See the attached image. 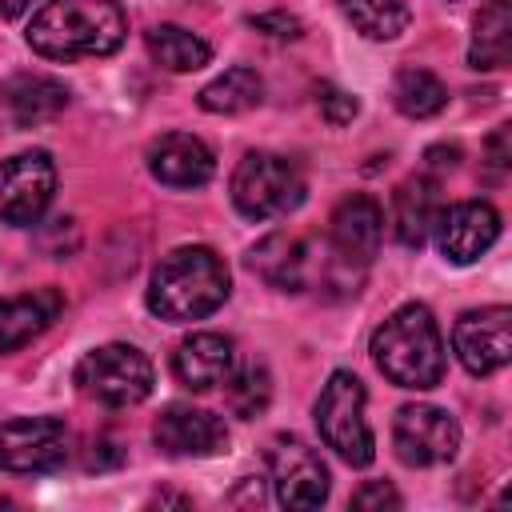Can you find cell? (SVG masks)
I'll use <instances>...</instances> for the list:
<instances>
[{
	"label": "cell",
	"instance_id": "6da1fadb",
	"mask_svg": "<svg viewBox=\"0 0 512 512\" xmlns=\"http://www.w3.org/2000/svg\"><path fill=\"white\" fill-rule=\"evenodd\" d=\"M124 36L128 16L116 0H48L28 24V44L44 60L112 56Z\"/></svg>",
	"mask_w": 512,
	"mask_h": 512
},
{
	"label": "cell",
	"instance_id": "7a4b0ae2",
	"mask_svg": "<svg viewBox=\"0 0 512 512\" xmlns=\"http://www.w3.org/2000/svg\"><path fill=\"white\" fill-rule=\"evenodd\" d=\"M228 288H232L228 264L212 248L204 244L172 248L152 272L148 308L168 324H188L212 316L228 300Z\"/></svg>",
	"mask_w": 512,
	"mask_h": 512
},
{
	"label": "cell",
	"instance_id": "3957f363",
	"mask_svg": "<svg viewBox=\"0 0 512 512\" xmlns=\"http://www.w3.org/2000/svg\"><path fill=\"white\" fill-rule=\"evenodd\" d=\"M252 272H260L264 284L280 288V292H304V288H340V292H356L360 272L356 264H348L328 240H312L300 232H272L264 236L252 256H248Z\"/></svg>",
	"mask_w": 512,
	"mask_h": 512
},
{
	"label": "cell",
	"instance_id": "277c9868",
	"mask_svg": "<svg viewBox=\"0 0 512 512\" xmlns=\"http://www.w3.org/2000/svg\"><path fill=\"white\" fill-rule=\"evenodd\" d=\"M372 360L396 384L412 392H428L444 380V340L424 304L396 308L372 332Z\"/></svg>",
	"mask_w": 512,
	"mask_h": 512
},
{
	"label": "cell",
	"instance_id": "5b68a950",
	"mask_svg": "<svg viewBox=\"0 0 512 512\" xmlns=\"http://www.w3.org/2000/svg\"><path fill=\"white\" fill-rule=\"evenodd\" d=\"M304 172L280 152H248L232 172V204L248 220L288 216L304 204Z\"/></svg>",
	"mask_w": 512,
	"mask_h": 512
},
{
	"label": "cell",
	"instance_id": "8992f818",
	"mask_svg": "<svg viewBox=\"0 0 512 512\" xmlns=\"http://www.w3.org/2000/svg\"><path fill=\"white\" fill-rule=\"evenodd\" d=\"M364 384L352 372H332L316 400V428L324 444L352 468H368L376 460V436L364 416Z\"/></svg>",
	"mask_w": 512,
	"mask_h": 512
},
{
	"label": "cell",
	"instance_id": "52a82bcc",
	"mask_svg": "<svg viewBox=\"0 0 512 512\" xmlns=\"http://www.w3.org/2000/svg\"><path fill=\"white\" fill-rule=\"evenodd\" d=\"M76 384L84 396H92L108 408H132L152 392L156 376H152V364L140 348L104 344V348H92L76 364Z\"/></svg>",
	"mask_w": 512,
	"mask_h": 512
},
{
	"label": "cell",
	"instance_id": "ba28073f",
	"mask_svg": "<svg viewBox=\"0 0 512 512\" xmlns=\"http://www.w3.org/2000/svg\"><path fill=\"white\" fill-rule=\"evenodd\" d=\"M268 472H272V492L284 508H320L328 500L332 488L328 464L300 436H272Z\"/></svg>",
	"mask_w": 512,
	"mask_h": 512
},
{
	"label": "cell",
	"instance_id": "9c48e42d",
	"mask_svg": "<svg viewBox=\"0 0 512 512\" xmlns=\"http://www.w3.org/2000/svg\"><path fill=\"white\" fill-rule=\"evenodd\" d=\"M72 432L56 416H16L0 424V468L4 472H56L68 460Z\"/></svg>",
	"mask_w": 512,
	"mask_h": 512
},
{
	"label": "cell",
	"instance_id": "30bf717a",
	"mask_svg": "<svg viewBox=\"0 0 512 512\" xmlns=\"http://www.w3.org/2000/svg\"><path fill=\"white\" fill-rule=\"evenodd\" d=\"M56 192V164L48 152H20L0 164V220L28 228L36 224Z\"/></svg>",
	"mask_w": 512,
	"mask_h": 512
},
{
	"label": "cell",
	"instance_id": "8fae6325",
	"mask_svg": "<svg viewBox=\"0 0 512 512\" xmlns=\"http://www.w3.org/2000/svg\"><path fill=\"white\" fill-rule=\"evenodd\" d=\"M392 444L396 456L412 468L448 464L460 448V424L436 404H404L392 420Z\"/></svg>",
	"mask_w": 512,
	"mask_h": 512
},
{
	"label": "cell",
	"instance_id": "7c38bea8",
	"mask_svg": "<svg viewBox=\"0 0 512 512\" xmlns=\"http://www.w3.org/2000/svg\"><path fill=\"white\" fill-rule=\"evenodd\" d=\"M452 348L472 376H492L512 360V312L504 304L464 312L452 328Z\"/></svg>",
	"mask_w": 512,
	"mask_h": 512
},
{
	"label": "cell",
	"instance_id": "4fadbf2b",
	"mask_svg": "<svg viewBox=\"0 0 512 512\" xmlns=\"http://www.w3.org/2000/svg\"><path fill=\"white\" fill-rule=\"evenodd\" d=\"M432 232H436V244H440L444 260L472 264V260H480L496 244V236H500V212L488 200H460V204L440 208Z\"/></svg>",
	"mask_w": 512,
	"mask_h": 512
},
{
	"label": "cell",
	"instance_id": "5bb4252c",
	"mask_svg": "<svg viewBox=\"0 0 512 512\" xmlns=\"http://www.w3.org/2000/svg\"><path fill=\"white\" fill-rule=\"evenodd\" d=\"M148 172L164 188H200L212 180L216 156L192 132H164L148 144Z\"/></svg>",
	"mask_w": 512,
	"mask_h": 512
},
{
	"label": "cell",
	"instance_id": "9a60e30c",
	"mask_svg": "<svg viewBox=\"0 0 512 512\" xmlns=\"http://www.w3.org/2000/svg\"><path fill=\"white\" fill-rule=\"evenodd\" d=\"M380 236H384V212L372 196L356 192L344 196L328 220V244L356 268H368L372 256L380 252Z\"/></svg>",
	"mask_w": 512,
	"mask_h": 512
},
{
	"label": "cell",
	"instance_id": "2e32d148",
	"mask_svg": "<svg viewBox=\"0 0 512 512\" xmlns=\"http://www.w3.org/2000/svg\"><path fill=\"white\" fill-rule=\"evenodd\" d=\"M152 436H156V448L168 456H216L228 448L224 420L204 408H184V404L164 408Z\"/></svg>",
	"mask_w": 512,
	"mask_h": 512
},
{
	"label": "cell",
	"instance_id": "e0dca14e",
	"mask_svg": "<svg viewBox=\"0 0 512 512\" xmlns=\"http://www.w3.org/2000/svg\"><path fill=\"white\" fill-rule=\"evenodd\" d=\"M232 368H236V352H232V340L220 332H192L172 352V372L192 392H208V388L224 384L232 376Z\"/></svg>",
	"mask_w": 512,
	"mask_h": 512
},
{
	"label": "cell",
	"instance_id": "ac0fdd59",
	"mask_svg": "<svg viewBox=\"0 0 512 512\" xmlns=\"http://www.w3.org/2000/svg\"><path fill=\"white\" fill-rule=\"evenodd\" d=\"M60 312H64V296L56 288H36L0 300V352H16L28 340H36L44 328L60 320Z\"/></svg>",
	"mask_w": 512,
	"mask_h": 512
},
{
	"label": "cell",
	"instance_id": "d6986e66",
	"mask_svg": "<svg viewBox=\"0 0 512 512\" xmlns=\"http://www.w3.org/2000/svg\"><path fill=\"white\" fill-rule=\"evenodd\" d=\"M440 188L436 180H424V176H412L396 188L392 196V232L404 248H420L428 236H432V224L440 216Z\"/></svg>",
	"mask_w": 512,
	"mask_h": 512
},
{
	"label": "cell",
	"instance_id": "ffe728a7",
	"mask_svg": "<svg viewBox=\"0 0 512 512\" xmlns=\"http://www.w3.org/2000/svg\"><path fill=\"white\" fill-rule=\"evenodd\" d=\"M4 100H8V112H12V120L20 128H36V124L56 120L68 108V88L60 80H52V76L20 72V76L8 80Z\"/></svg>",
	"mask_w": 512,
	"mask_h": 512
},
{
	"label": "cell",
	"instance_id": "44dd1931",
	"mask_svg": "<svg viewBox=\"0 0 512 512\" xmlns=\"http://www.w3.org/2000/svg\"><path fill=\"white\" fill-rule=\"evenodd\" d=\"M508 60H512V0H488L472 20L468 64L476 72H492L504 68Z\"/></svg>",
	"mask_w": 512,
	"mask_h": 512
},
{
	"label": "cell",
	"instance_id": "7402d4cb",
	"mask_svg": "<svg viewBox=\"0 0 512 512\" xmlns=\"http://www.w3.org/2000/svg\"><path fill=\"white\" fill-rule=\"evenodd\" d=\"M260 96H264V80L256 76V68L236 64V68L220 72L212 84H204L196 100H200L204 112H216V116H240V112L256 108Z\"/></svg>",
	"mask_w": 512,
	"mask_h": 512
},
{
	"label": "cell",
	"instance_id": "603a6c76",
	"mask_svg": "<svg viewBox=\"0 0 512 512\" xmlns=\"http://www.w3.org/2000/svg\"><path fill=\"white\" fill-rule=\"evenodd\" d=\"M148 52L168 72H196V68H204L212 60L208 40H200L196 32H188L180 24H156L148 32Z\"/></svg>",
	"mask_w": 512,
	"mask_h": 512
},
{
	"label": "cell",
	"instance_id": "cb8c5ba5",
	"mask_svg": "<svg viewBox=\"0 0 512 512\" xmlns=\"http://www.w3.org/2000/svg\"><path fill=\"white\" fill-rule=\"evenodd\" d=\"M392 100H396V108H400L404 116L428 120V116L444 112L448 88H444V80H440L436 72H428V68H400V72H396V84H392Z\"/></svg>",
	"mask_w": 512,
	"mask_h": 512
},
{
	"label": "cell",
	"instance_id": "d4e9b609",
	"mask_svg": "<svg viewBox=\"0 0 512 512\" xmlns=\"http://www.w3.org/2000/svg\"><path fill=\"white\" fill-rule=\"evenodd\" d=\"M340 4L352 28L368 40H396L412 20L404 0H340Z\"/></svg>",
	"mask_w": 512,
	"mask_h": 512
},
{
	"label": "cell",
	"instance_id": "484cf974",
	"mask_svg": "<svg viewBox=\"0 0 512 512\" xmlns=\"http://www.w3.org/2000/svg\"><path fill=\"white\" fill-rule=\"evenodd\" d=\"M228 384V408L240 416V420H252L268 408L272 400V376L264 364H244V368H232V376L224 380Z\"/></svg>",
	"mask_w": 512,
	"mask_h": 512
},
{
	"label": "cell",
	"instance_id": "4316f807",
	"mask_svg": "<svg viewBox=\"0 0 512 512\" xmlns=\"http://www.w3.org/2000/svg\"><path fill=\"white\" fill-rule=\"evenodd\" d=\"M316 100H320V112H324L328 124H348V120L360 112L356 96H348V92H340V88H332V84H324Z\"/></svg>",
	"mask_w": 512,
	"mask_h": 512
},
{
	"label": "cell",
	"instance_id": "83f0119b",
	"mask_svg": "<svg viewBox=\"0 0 512 512\" xmlns=\"http://www.w3.org/2000/svg\"><path fill=\"white\" fill-rule=\"evenodd\" d=\"M352 508H400V496H396L392 484L372 480V484H364V488L352 492Z\"/></svg>",
	"mask_w": 512,
	"mask_h": 512
},
{
	"label": "cell",
	"instance_id": "f1b7e54d",
	"mask_svg": "<svg viewBox=\"0 0 512 512\" xmlns=\"http://www.w3.org/2000/svg\"><path fill=\"white\" fill-rule=\"evenodd\" d=\"M252 28L268 32V36H280V40H296L300 36V20L288 16V12H260V16H252Z\"/></svg>",
	"mask_w": 512,
	"mask_h": 512
},
{
	"label": "cell",
	"instance_id": "f546056e",
	"mask_svg": "<svg viewBox=\"0 0 512 512\" xmlns=\"http://www.w3.org/2000/svg\"><path fill=\"white\" fill-rule=\"evenodd\" d=\"M488 164L492 168H508V128H496L492 132V140H488Z\"/></svg>",
	"mask_w": 512,
	"mask_h": 512
},
{
	"label": "cell",
	"instance_id": "4dcf8cb0",
	"mask_svg": "<svg viewBox=\"0 0 512 512\" xmlns=\"http://www.w3.org/2000/svg\"><path fill=\"white\" fill-rule=\"evenodd\" d=\"M424 160H428V168H436V172H440V168H456L460 148H444V144H440V148H428V156H424Z\"/></svg>",
	"mask_w": 512,
	"mask_h": 512
},
{
	"label": "cell",
	"instance_id": "1f68e13d",
	"mask_svg": "<svg viewBox=\"0 0 512 512\" xmlns=\"http://www.w3.org/2000/svg\"><path fill=\"white\" fill-rule=\"evenodd\" d=\"M28 4H32V0H0V20H12V16H20Z\"/></svg>",
	"mask_w": 512,
	"mask_h": 512
}]
</instances>
